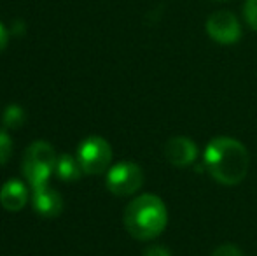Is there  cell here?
I'll list each match as a JSON object with an SVG mask.
<instances>
[{
    "label": "cell",
    "instance_id": "6da1fadb",
    "mask_svg": "<svg viewBox=\"0 0 257 256\" xmlns=\"http://www.w3.org/2000/svg\"><path fill=\"white\" fill-rule=\"evenodd\" d=\"M203 158L208 174L224 186L240 185L250 167L247 147L231 137H217L210 140Z\"/></svg>",
    "mask_w": 257,
    "mask_h": 256
},
{
    "label": "cell",
    "instance_id": "7a4b0ae2",
    "mask_svg": "<svg viewBox=\"0 0 257 256\" xmlns=\"http://www.w3.org/2000/svg\"><path fill=\"white\" fill-rule=\"evenodd\" d=\"M168 225V211L156 195H140L124 209V226L137 240H153Z\"/></svg>",
    "mask_w": 257,
    "mask_h": 256
},
{
    "label": "cell",
    "instance_id": "3957f363",
    "mask_svg": "<svg viewBox=\"0 0 257 256\" xmlns=\"http://www.w3.org/2000/svg\"><path fill=\"white\" fill-rule=\"evenodd\" d=\"M56 154L49 142L37 140L30 144L23 156V174L32 188L48 185L53 170L56 168Z\"/></svg>",
    "mask_w": 257,
    "mask_h": 256
},
{
    "label": "cell",
    "instance_id": "277c9868",
    "mask_svg": "<svg viewBox=\"0 0 257 256\" xmlns=\"http://www.w3.org/2000/svg\"><path fill=\"white\" fill-rule=\"evenodd\" d=\"M77 160L82 167V172L89 176L103 174L112 161L110 144L102 137H88L81 142L77 149Z\"/></svg>",
    "mask_w": 257,
    "mask_h": 256
},
{
    "label": "cell",
    "instance_id": "5b68a950",
    "mask_svg": "<svg viewBox=\"0 0 257 256\" xmlns=\"http://www.w3.org/2000/svg\"><path fill=\"white\" fill-rule=\"evenodd\" d=\"M105 185L110 193L117 195V197H128L142 188L144 172L133 161H121L108 170Z\"/></svg>",
    "mask_w": 257,
    "mask_h": 256
},
{
    "label": "cell",
    "instance_id": "8992f818",
    "mask_svg": "<svg viewBox=\"0 0 257 256\" xmlns=\"http://www.w3.org/2000/svg\"><path fill=\"white\" fill-rule=\"evenodd\" d=\"M206 34L219 44H236L241 37L240 21L229 11H217L206 20Z\"/></svg>",
    "mask_w": 257,
    "mask_h": 256
},
{
    "label": "cell",
    "instance_id": "52a82bcc",
    "mask_svg": "<svg viewBox=\"0 0 257 256\" xmlns=\"http://www.w3.org/2000/svg\"><path fill=\"white\" fill-rule=\"evenodd\" d=\"M165 158L175 167H189L196 161L198 147L187 137H173L165 146Z\"/></svg>",
    "mask_w": 257,
    "mask_h": 256
},
{
    "label": "cell",
    "instance_id": "ba28073f",
    "mask_svg": "<svg viewBox=\"0 0 257 256\" xmlns=\"http://www.w3.org/2000/svg\"><path fill=\"white\" fill-rule=\"evenodd\" d=\"M34 209L44 218H56L63 211L61 195L48 185L37 186L34 188Z\"/></svg>",
    "mask_w": 257,
    "mask_h": 256
},
{
    "label": "cell",
    "instance_id": "9c48e42d",
    "mask_svg": "<svg viewBox=\"0 0 257 256\" xmlns=\"http://www.w3.org/2000/svg\"><path fill=\"white\" fill-rule=\"evenodd\" d=\"M27 198H28V193H27V188L21 181L18 179H13V181H7L6 185L2 186L0 190V204L7 209V211H13V212H18L25 207L27 204Z\"/></svg>",
    "mask_w": 257,
    "mask_h": 256
},
{
    "label": "cell",
    "instance_id": "30bf717a",
    "mask_svg": "<svg viewBox=\"0 0 257 256\" xmlns=\"http://www.w3.org/2000/svg\"><path fill=\"white\" fill-rule=\"evenodd\" d=\"M54 172H56L61 181H75V179L81 178L82 167L77 158L70 156V154H61L56 160V168H54Z\"/></svg>",
    "mask_w": 257,
    "mask_h": 256
},
{
    "label": "cell",
    "instance_id": "8fae6325",
    "mask_svg": "<svg viewBox=\"0 0 257 256\" xmlns=\"http://www.w3.org/2000/svg\"><path fill=\"white\" fill-rule=\"evenodd\" d=\"M4 125L7 128H20L25 123V113L21 107L18 106H9L4 113Z\"/></svg>",
    "mask_w": 257,
    "mask_h": 256
},
{
    "label": "cell",
    "instance_id": "7c38bea8",
    "mask_svg": "<svg viewBox=\"0 0 257 256\" xmlns=\"http://www.w3.org/2000/svg\"><path fill=\"white\" fill-rule=\"evenodd\" d=\"M243 16L248 27L257 32V0H247V2H245Z\"/></svg>",
    "mask_w": 257,
    "mask_h": 256
},
{
    "label": "cell",
    "instance_id": "4fadbf2b",
    "mask_svg": "<svg viewBox=\"0 0 257 256\" xmlns=\"http://www.w3.org/2000/svg\"><path fill=\"white\" fill-rule=\"evenodd\" d=\"M11 153H13V140H11L9 133L0 130V165L9 160Z\"/></svg>",
    "mask_w": 257,
    "mask_h": 256
},
{
    "label": "cell",
    "instance_id": "5bb4252c",
    "mask_svg": "<svg viewBox=\"0 0 257 256\" xmlns=\"http://www.w3.org/2000/svg\"><path fill=\"white\" fill-rule=\"evenodd\" d=\"M212 256H243L241 249L234 244H220L215 251L212 253Z\"/></svg>",
    "mask_w": 257,
    "mask_h": 256
},
{
    "label": "cell",
    "instance_id": "9a60e30c",
    "mask_svg": "<svg viewBox=\"0 0 257 256\" xmlns=\"http://www.w3.org/2000/svg\"><path fill=\"white\" fill-rule=\"evenodd\" d=\"M144 256H172V254H170V251L163 246H151L146 249Z\"/></svg>",
    "mask_w": 257,
    "mask_h": 256
},
{
    "label": "cell",
    "instance_id": "2e32d148",
    "mask_svg": "<svg viewBox=\"0 0 257 256\" xmlns=\"http://www.w3.org/2000/svg\"><path fill=\"white\" fill-rule=\"evenodd\" d=\"M7 42H9V34H7L6 27L0 23V51H4V49H6Z\"/></svg>",
    "mask_w": 257,
    "mask_h": 256
},
{
    "label": "cell",
    "instance_id": "e0dca14e",
    "mask_svg": "<svg viewBox=\"0 0 257 256\" xmlns=\"http://www.w3.org/2000/svg\"><path fill=\"white\" fill-rule=\"evenodd\" d=\"M217 2H226V0H217Z\"/></svg>",
    "mask_w": 257,
    "mask_h": 256
}]
</instances>
